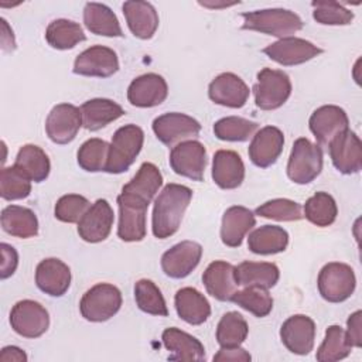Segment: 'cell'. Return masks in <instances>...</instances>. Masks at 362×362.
<instances>
[{
  "label": "cell",
  "mask_w": 362,
  "mask_h": 362,
  "mask_svg": "<svg viewBox=\"0 0 362 362\" xmlns=\"http://www.w3.org/2000/svg\"><path fill=\"white\" fill-rule=\"evenodd\" d=\"M249 95V86L240 76L232 72L219 74L208 86V96L214 103L232 109L245 106Z\"/></svg>",
  "instance_id": "20"
},
{
  "label": "cell",
  "mask_w": 362,
  "mask_h": 362,
  "mask_svg": "<svg viewBox=\"0 0 362 362\" xmlns=\"http://www.w3.org/2000/svg\"><path fill=\"white\" fill-rule=\"evenodd\" d=\"M329 157L334 167L345 175L356 174L362 170V143L352 130H345L328 144Z\"/></svg>",
  "instance_id": "13"
},
{
  "label": "cell",
  "mask_w": 362,
  "mask_h": 362,
  "mask_svg": "<svg viewBox=\"0 0 362 362\" xmlns=\"http://www.w3.org/2000/svg\"><path fill=\"white\" fill-rule=\"evenodd\" d=\"M345 337L348 344L352 348L362 346V311L358 310L352 313L346 321V331Z\"/></svg>",
  "instance_id": "49"
},
{
  "label": "cell",
  "mask_w": 362,
  "mask_h": 362,
  "mask_svg": "<svg viewBox=\"0 0 362 362\" xmlns=\"http://www.w3.org/2000/svg\"><path fill=\"white\" fill-rule=\"evenodd\" d=\"M163 185V175L153 163H143L137 174L122 188V192L136 195L150 204L160 187Z\"/></svg>",
  "instance_id": "36"
},
{
  "label": "cell",
  "mask_w": 362,
  "mask_h": 362,
  "mask_svg": "<svg viewBox=\"0 0 362 362\" xmlns=\"http://www.w3.org/2000/svg\"><path fill=\"white\" fill-rule=\"evenodd\" d=\"M236 280L239 286L272 288L280 277V270L274 263L267 262H242L235 266Z\"/></svg>",
  "instance_id": "31"
},
{
  "label": "cell",
  "mask_w": 362,
  "mask_h": 362,
  "mask_svg": "<svg viewBox=\"0 0 362 362\" xmlns=\"http://www.w3.org/2000/svg\"><path fill=\"white\" fill-rule=\"evenodd\" d=\"M45 40L52 48L65 51L85 41L86 35L78 23L66 18H57L48 24Z\"/></svg>",
  "instance_id": "37"
},
{
  "label": "cell",
  "mask_w": 362,
  "mask_h": 362,
  "mask_svg": "<svg viewBox=\"0 0 362 362\" xmlns=\"http://www.w3.org/2000/svg\"><path fill=\"white\" fill-rule=\"evenodd\" d=\"M1 228L6 233L28 239L38 233V219L37 215L25 206L7 205L1 211Z\"/></svg>",
  "instance_id": "32"
},
{
  "label": "cell",
  "mask_w": 362,
  "mask_h": 362,
  "mask_svg": "<svg viewBox=\"0 0 362 362\" xmlns=\"http://www.w3.org/2000/svg\"><path fill=\"white\" fill-rule=\"evenodd\" d=\"M115 214L106 199H96L78 222V235L88 243L103 242L113 226Z\"/></svg>",
  "instance_id": "17"
},
{
  "label": "cell",
  "mask_w": 362,
  "mask_h": 362,
  "mask_svg": "<svg viewBox=\"0 0 362 362\" xmlns=\"http://www.w3.org/2000/svg\"><path fill=\"white\" fill-rule=\"evenodd\" d=\"M82 126L86 130L96 132L124 115V109L112 99L95 98L81 106Z\"/></svg>",
  "instance_id": "30"
},
{
  "label": "cell",
  "mask_w": 362,
  "mask_h": 362,
  "mask_svg": "<svg viewBox=\"0 0 362 362\" xmlns=\"http://www.w3.org/2000/svg\"><path fill=\"white\" fill-rule=\"evenodd\" d=\"M212 180L222 189H235L245 180V164L232 150H218L212 158Z\"/></svg>",
  "instance_id": "26"
},
{
  "label": "cell",
  "mask_w": 362,
  "mask_h": 362,
  "mask_svg": "<svg viewBox=\"0 0 362 362\" xmlns=\"http://www.w3.org/2000/svg\"><path fill=\"white\" fill-rule=\"evenodd\" d=\"M308 126L318 144L328 147L334 137L349 129V119L342 107L324 105L313 112Z\"/></svg>",
  "instance_id": "16"
},
{
  "label": "cell",
  "mask_w": 362,
  "mask_h": 362,
  "mask_svg": "<svg viewBox=\"0 0 362 362\" xmlns=\"http://www.w3.org/2000/svg\"><path fill=\"white\" fill-rule=\"evenodd\" d=\"M249 334V325L242 314L229 311L222 315L216 327V342L221 348L240 346Z\"/></svg>",
  "instance_id": "39"
},
{
  "label": "cell",
  "mask_w": 362,
  "mask_h": 362,
  "mask_svg": "<svg viewBox=\"0 0 362 362\" xmlns=\"http://www.w3.org/2000/svg\"><path fill=\"white\" fill-rule=\"evenodd\" d=\"M117 236L123 242H140L146 238V215L148 204L141 198L122 192L117 195Z\"/></svg>",
  "instance_id": "8"
},
{
  "label": "cell",
  "mask_w": 362,
  "mask_h": 362,
  "mask_svg": "<svg viewBox=\"0 0 362 362\" xmlns=\"http://www.w3.org/2000/svg\"><path fill=\"white\" fill-rule=\"evenodd\" d=\"M242 30L257 31L277 38L293 37L304 25L298 14L287 8H264L242 13Z\"/></svg>",
  "instance_id": "2"
},
{
  "label": "cell",
  "mask_w": 362,
  "mask_h": 362,
  "mask_svg": "<svg viewBox=\"0 0 362 362\" xmlns=\"http://www.w3.org/2000/svg\"><path fill=\"white\" fill-rule=\"evenodd\" d=\"M10 325L24 338H38L49 327L48 311L34 300H21L10 311Z\"/></svg>",
  "instance_id": "10"
},
{
  "label": "cell",
  "mask_w": 362,
  "mask_h": 362,
  "mask_svg": "<svg viewBox=\"0 0 362 362\" xmlns=\"http://www.w3.org/2000/svg\"><path fill=\"white\" fill-rule=\"evenodd\" d=\"M122 301V293L116 286L98 283L82 296L79 310L86 321L103 322L117 314Z\"/></svg>",
  "instance_id": "4"
},
{
  "label": "cell",
  "mask_w": 362,
  "mask_h": 362,
  "mask_svg": "<svg viewBox=\"0 0 362 362\" xmlns=\"http://www.w3.org/2000/svg\"><path fill=\"white\" fill-rule=\"evenodd\" d=\"M255 214L262 218L284 221V222L300 221L303 218L301 205L298 202L287 199V198L270 199V201L262 204L260 206H257Z\"/></svg>",
  "instance_id": "47"
},
{
  "label": "cell",
  "mask_w": 362,
  "mask_h": 362,
  "mask_svg": "<svg viewBox=\"0 0 362 362\" xmlns=\"http://www.w3.org/2000/svg\"><path fill=\"white\" fill-rule=\"evenodd\" d=\"M174 304L178 317L191 325H201L211 315L209 301L194 287L180 288L175 293Z\"/></svg>",
  "instance_id": "29"
},
{
  "label": "cell",
  "mask_w": 362,
  "mask_h": 362,
  "mask_svg": "<svg viewBox=\"0 0 362 362\" xmlns=\"http://www.w3.org/2000/svg\"><path fill=\"white\" fill-rule=\"evenodd\" d=\"M229 301L259 318L269 315L273 310V297L267 288L262 287H245L243 290H236Z\"/></svg>",
  "instance_id": "40"
},
{
  "label": "cell",
  "mask_w": 362,
  "mask_h": 362,
  "mask_svg": "<svg viewBox=\"0 0 362 362\" xmlns=\"http://www.w3.org/2000/svg\"><path fill=\"white\" fill-rule=\"evenodd\" d=\"M72 71L82 76L109 78L119 71V58L112 48L93 45L75 58Z\"/></svg>",
  "instance_id": "14"
},
{
  "label": "cell",
  "mask_w": 362,
  "mask_h": 362,
  "mask_svg": "<svg viewBox=\"0 0 362 362\" xmlns=\"http://www.w3.org/2000/svg\"><path fill=\"white\" fill-rule=\"evenodd\" d=\"M85 27L96 35L123 37L122 27L116 14L102 3H86L83 7Z\"/></svg>",
  "instance_id": "33"
},
{
  "label": "cell",
  "mask_w": 362,
  "mask_h": 362,
  "mask_svg": "<svg viewBox=\"0 0 362 362\" xmlns=\"http://www.w3.org/2000/svg\"><path fill=\"white\" fill-rule=\"evenodd\" d=\"M110 144L102 139H89L78 150L76 160L82 170L88 173L105 171L107 165Z\"/></svg>",
  "instance_id": "44"
},
{
  "label": "cell",
  "mask_w": 362,
  "mask_h": 362,
  "mask_svg": "<svg viewBox=\"0 0 362 362\" xmlns=\"http://www.w3.org/2000/svg\"><path fill=\"white\" fill-rule=\"evenodd\" d=\"M288 245V233L277 225H264L249 233L247 247L256 255H276L284 252Z\"/></svg>",
  "instance_id": "34"
},
{
  "label": "cell",
  "mask_w": 362,
  "mask_h": 362,
  "mask_svg": "<svg viewBox=\"0 0 362 362\" xmlns=\"http://www.w3.org/2000/svg\"><path fill=\"white\" fill-rule=\"evenodd\" d=\"M321 52L322 49L315 44L297 37L281 38L263 48V54H266L272 61L283 66H294L304 64L315 58Z\"/></svg>",
  "instance_id": "15"
},
{
  "label": "cell",
  "mask_w": 362,
  "mask_h": 362,
  "mask_svg": "<svg viewBox=\"0 0 362 362\" xmlns=\"http://www.w3.org/2000/svg\"><path fill=\"white\" fill-rule=\"evenodd\" d=\"M1 23V48L6 52L16 49V38L13 34V30L8 27L7 21L4 18H0Z\"/></svg>",
  "instance_id": "53"
},
{
  "label": "cell",
  "mask_w": 362,
  "mask_h": 362,
  "mask_svg": "<svg viewBox=\"0 0 362 362\" xmlns=\"http://www.w3.org/2000/svg\"><path fill=\"white\" fill-rule=\"evenodd\" d=\"M126 23L132 34L140 40H150L158 28V14L148 1L129 0L122 6Z\"/></svg>",
  "instance_id": "24"
},
{
  "label": "cell",
  "mask_w": 362,
  "mask_h": 362,
  "mask_svg": "<svg viewBox=\"0 0 362 362\" xmlns=\"http://www.w3.org/2000/svg\"><path fill=\"white\" fill-rule=\"evenodd\" d=\"M0 250H1V259H3L1 267H0V277L1 280H6L14 274L18 266V255L11 245L4 242L0 245Z\"/></svg>",
  "instance_id": "50"
},
{
  "label": "cell",
  "mask_w": 362,
  "mask_h": 362,
  "mask_svg": "<svg viewBox=\"0 0 362 362\" xmlns=\"http://www.w3.org/2000/svg\"><path fill=\"white\" fill-rule=\"evenodd\" d=\"M317 286L321 297L328 303H342L348 300L356 287L354 269L341 262L327 263L318 273Z\"/></svg>",
  "instance_id": "6"
},
{
  "label": "cell",
  "mask_w": 362,
  "mask_h": 362,
  "mask_svg": "<svg viewBox=\"0 0 362 362\" xmlns=\"http://www.w3.org/2000/svg\"><path fill=\"white\" fill-rule=\"evenodd\" d=\"M202 283L208 294L219 301H229L239 286L235 266L225 260L212 262L202 274Z\"/></svg>",
  "instance_id": "25"
},
{
  "label": "cell",
  "mask_w": 362,
  "mask_h": 362,
  "mask_svg": "<svg viewBox=\"0 0 362 362\" xmlns=\"http://www.w3.org/2000/svg\"><path fill=\"white\" fill-rule=\"evenodd\" d=\"M89 201L79 194L62 195L55 204V218L65 223H78L89 209Z\"/></svg>",
  "instance_id": "48"
},
{
  "label": "cell",
  "mask_w": 362,
  "mask_h": 362,
  "mask_svg": "<svg viewBox=\"0 0 362 362\" xmlns=\"http://www.w3.org/2000/svg\"><path fill=\"white\" fill-rule=\"evenodd\" d=\"M144 143V132L136 124H124L119 127L109 147L106 173L122 174L130 168L141 151Z\"/></svg>",
  "instance_id": "3"
},
{
  "label": "cell",
  "mask_w": 362,
  "mask_h": 362,
  "mask_svg": "<svg viewBox=\"0 0 362 362\" xmlns=\"http://www.w3.org/2000/svg\"><path fill=\"white\" fill-rule=\"evenodd\" d=\"M255 103L262 110H274L283 106L291 95V81L280 69L263 68L253 86Z\"/></svg>",
  "instance_id": "7"
},
{
  "label": "cell",
  "mask_w": 362,
  "mask_h": 362,
  "mask_svg": "<svg viewBox=\"0 0 362 362\" xmlns=\"http://www.w3.org/2000/svg\"><path fill=\"white\" fill-rule=\"evenodd\" d=\"M31 192V180L16 165L3 167L0 173V197L6 201L27 198Z\"/></svg>",
  "instance_id": "45"
},
{
  "label": "cell",
  "mask_w": 362,
  "mask_h": 362,
  "mask_svg": "<svg viewBox=\"0 0 362 362\" xmlns=\"http://www.w3.org/2000/svg\"><path fill=\"white\" fill-rule=\"evenodd\" d=\"M153 132L163 144L174 147L182 141L198 137L201 124L198 120L185 113L170 112L153 120Z\"/></svg>",
  "instance_id": "9"
},
{
  "label": "cell",
  "mask_w": 362,
  "mask_h": 362,
  "mask_svg": "<svg viewBox=\"0 0 362 362\" xmlns=\"http://www.w3.org/2000/svg\"><path fill=\"white\" fill-rule=\"evenodd\" d=\"M313 18L322 25H348L354 20V13L338 1H313Z\"/></svg>",
  "instance_id": "46"
},
{
  "label": "cell",
  "mask_w": 362,
  "mask_h": 362,
  "mask_svg": "<svg viewBox=\"0 0 362 362\" xmlns=\"http://www.w3.org/2000/svg\"><path fill=\"white\" fill-rule=\"evenodd\" d=\"M192 199V189L181 184H167L154 201L151 229L157 239L173 236L181 225L184 214Z\"/></svg>",
  "instance_id": "1"
},
{
  "label": "cell",
  "mask_w": 362,
  "mask_h": 362,
  "mask_svg": "<svg viewBox=\"0 0 362 362\" xmlns=\"http://www.w3.org/2000/svg\"><path fill=\"white\" fill-rule=\"evenodd\" d=\"M0 362H27V355L21 348L8 345L1 349Z\"/></svg>",
  "instance_id": "52"
},
{
  "label": "cell",
  "mask_w": 362,
  "mask_h": 362,
  "mask_svg": "<svg viewBox=\"0 0 362 362\" xmlns=\"http://www.w3.org/2000/svg\"><path fill=\"white\" fill-rule=\"evenodd\" d=\"M256 225L255 214L240 205H233L223 212L221 223V240L229 247L242 245L243 238Z\"/></svg>",
  "instance_id": "27"
},
{
  "label": "cell",
  "mask_w": 362,
  "mask_h": 362,
  "mask_svg": "<svg viewBox=\"0 0 362 362\" xmlns=\"http://www.w3.org/2000/svg\"><path fill=\"white\" fill-rule=\"evenodd\" d=\"M239 1H233V3H211V1H199L201 6L204 7H208V8H219V7H229V6H233V4H238Z\"/></svg>",
  "instance_id": "54"
},
{
  "label": "cell",
  "mask_w": 362,
  "mask_h": 362,
  "mask_svg": "<svg viewBox=\"0 0 362 362\" xmlns=\"http://www.w3.org/2000/svg\"><path fill=\"white\" fill-rule=\"evenodd\" d=\"M280 338L291 354L308 355L314 348L315 322L304 314L291 315L283 322Z\"/></svg>",
  "instance_id": "19"
},
{
  "label": "cell",
  "mask_w": 362,
  "mask_h": 362,
  "mask_svg": "<svg viewBox=\"0 0 362 362\" xmlns=\"http://www.w3.org/2000/svg\"><path fill=\"white\" fill-rule=\"evenodd\" d=\"M202 246L194 240H182L161 256V269L171 279H184L199 264Z\"/></svg>",
  "instance_id": "18"
},
{
  "label": "cell",
  "mask_w": 362,
  "mask_h": 362,
  "mask_svg": "<svg viewBox=\"0 0 362 362\" xmlns=\"http://www.w3.org/2000/svg\"><path fill=\"white\" fill-rule=\"evenodd\" d=\"M168 95L165 79L154 72L134 78L127 88V100L136 107H154L161 105Z\"/></svg>",
  "instance_id": "22"
},
{
  "label": "cell",
  "mask_w": 362,
  "mask_h": 362,
  "mask_svg": "<svg viewBox=\"0 0 362 362\" xmlns=\"http://www.w3.org/2000/svg\"><path fill=\"white\" fill-rule=\"evenodd\" d=\"M352 351V346L348 344L345 331L339 325H329L325 331V338L317 349L318 362H335L345 359Z\"/></svg>",
  "instance_id": "43"
},
{
  "label": "cell",
  "mask_w": 362,
  "mask_h": 362,
  "mask_svg": "<svg viewBox=\"0 0 362 362\" xmlns=\"http://www.w3.org/2000/svg\"><path fill=\"white\" fill-rule=\"evenodd\" d=\"M303 209V216H305L307 221L320 228L332 225L338 215V206L335 199L332 198V195L324 191L315 192L313 197H310L305 201Z\"/></svg>",
  "instance_id": "38"
},
{
  "label": "cell",
  "mask_w": 362,
  "mask_h": 362,
  "mask_svg": "<svg viewBox=\"0 0 362 362\" xmlns=\"http://www.w3.org/2000/svg\"><path fill=\"white\" fill-rule=\"evenodd\" d=\"M250 359H252L250 354L240 346L221 348L214 355V361L216 362H249Z\"/></svg>",
  "instance_id": "51"
},
{
  "label": "cell",
  "mask_w": 362,
  "mask_h": 362,
  "mask_svg": "<svg viewBox=\"0 0 362 362\" xmlns=\"http://www.w3.org/2000/svg\"><path fill=\"white\" fill-rule=\"evenodd\" d=\"M82 126L81 109L71 103L55 105L47 116L45 132L55 144L71 143Z\"/></svg>",
  "instance_id": "12"
},
{
  "label": "cell",
  "mask_w": 362,
  "mask_h": 362,
  "mask_svg": "<svg viewBox=\"0 0 362 362\" xmlns=\"http://www.w3.org/2000/svg\"><path fill=\"white\" fill-rule=\"evenodd\" d=\"M134 300L137 307L147 314L167 317L168 308L161 294V290L156 286L154 281L148 279H141L134 284Z\"/></svg>",
  "instance_id": "41"
},
{
  "label": "cell",
  "mask_w": 362,
  "mask_h": 362,
  "mask_svg": "<svg viewBox=\"0 0 362 362\" xmlns=\"http://www.w3.org/2000/svg\"><path fill=\"white\" fill-rule=\"evenodd\" d=\"M14 165L34 182L45 181L51 170L48 156L35 144H24L17 153Z\"/></svg>",
  "instance_id": "35"
},
{
  "label": "cell",
  "mask_w": 362,
  "mask_h": 362,
  "mask_svg": "<svg viewBox=\"0 0 362 362\" xmlns=\"http://www.w3.org/2000/svg\"><path fill=\"white\" fill-rule=\"evenodd\" d=\"M161 339L165 349L171 352V361H205V348L202 342L180 328L171 327L164 329Z\"/></svg>",
  "instance_id": "28"
},
{
  "label": "cell",
  "mask_w": 362,
  "mask_h": 362,
  "mask_svg": "<svg viewBox=\"0 0 362 362\" xmlns=\"http://www.w3.org/2000/svg\"><path fill=\"white\" fill-rule=\"evenodd\" d=\"M35 284L42 293L51 297H61L71 286V269L61 259H44L37 264Z\"/></svg>",
  "instance_id": "23"
},
{
  "label": "cell",
  "mask_w": 362,
  "mask_h": 362,
  "mask_svg": "<svg viewBox=\"0 0 362 362\" xmlns=\"http://www.w3.org/2000/svg\"><path fill=\"white\" fill-rule=\"evenodd\" d=\"M322 170V150L318 144L311 143L305 137L294 141L288 163L287 177L300 185L314 181Z\"/></svg>",
  "instance_id": "5"
},
{
  "label": "cell",
  "mask_w": 362,
  "mask_h": 362,
  "mask_svg": "<svg viewBox=\"0 0 362 362\" xmlns=\"http://www.w3.org/2000/svg\"><path fill=\"white\" fill-rule=\"evenodd\" d=\"M173 171L192 181H202L206 167V150L198 140H187L174 146L170 151Z\"/></svg>",
  "instance_id": "11"
},
{
  "label": "cell",
  "mask_w": 362,
  "mask_h": 362,
  "mask_svg": "<svg viewBox=\"0 0 362 362\" xmlns=\"http://www.w3.org/2000/svg\"><path fill=\"white\" fill-rule=\"evenodd\" d=\"M283 132L276 126H264L255 133L247 154L256 167L267 168L277 161L283 151Z\"/></svg>",
  "instance_id": "21"
},
{
  "label": "cell",
  "mask_w": 362,
  "mask_h": 362,
  "mask_svg": "<svg viewBox=\"0 0 362 362\" xmlns=\"http://www.w3.org/2000/svg\"><path fill=\"white\" fill-rule=\"evenodd\" d=\"M259 124L245 117L226 116L215 122L214 134L222 141H246L255 136Z\"/></svg>",
  "instance_id": "42"
}]
</instances>
